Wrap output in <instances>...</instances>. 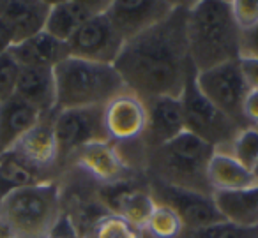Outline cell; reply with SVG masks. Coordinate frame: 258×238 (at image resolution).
<instances>
[{
  "instance_id": "obj_1",
  "label": "cell",
  "mask_w": 258,
  "mask_h": 238,
  "mask_svg": "<svg viewBox=\"0 0 258 238\" xmlns=\"http://www.w3.org/2000/svg\"><path fill=\"white\" fill-rule=\"evenodd\" d=\"M187 2H177L175 9L158 25L124 43L115 69L125 89L142 99L180 97L191 72L197 71L187 48Z\"/></svg>"
},
{
  "instance_id": "obj_2",
  "label": "cell",
  "mask_w": 258,
  "mask_h": 238,
  "mask_svg": "<svg viewBox=\"0 0 258 238\" xmlns=\"http://www.w3.org/2000/svg\"><path fill=\"white\" fill-rule=\"evenodd\" d=\"M187 48L197 72L239 60L240 30L225 0L191 2L187 11Z\"/></svg>"
},
{
  "instance_id": "obj_3",
  "label": "cell",
  "mask_w": 258,
  "mask_h": 238,
  "mask_svg": "<svg viewBox=\"0 0 258 238\" xmlns=\"http://www.w3.org/2000/svg\"><path fill=\"white\" fill-rule=\"evenodd\" d=\"M214 148L191 132L184 131L166 145L145 155V177L184 191L212 196L207 166Z\"/></svg>"
},
{
  "instance_id": "obj_4",
  "label": "cell",
  "mask_w": 258,
  "mask_h": 238,
  "mask_svg": "<svg viewBox=\"0 0 258 238\" xmlns=\"http://www.w3.org/2000/svg\"><path fill=\"white\" fill-rule=\"evenodd\" d=\"M57 111L73 108H104L125 89L115 65L68 57L53 69Z\"/></svg>"
},
{
  "instance_id": "obj_5",
  "label": "cell",
  "mask_w": 258,
  "mask_h": 238,
  "mask_svg": "<svg viewBox=\"0 0 258 238\" xmlns=\"http://www.w3.org/2000/svg\"><path fill=\"white\" fill-rule=\"evenodd\" d=\"M60 215L57 180L20 187L0 203V231L8 238H46Z\"/></svg>"
},
{
  "instance_id": "obj_6",
  "label": "cell",
  "mask_w": 258,
  "mask_h": 238,
  "mask_svg": "<svg viewBox=\"0 0 258 238\" xmlns=\"http://www.w3.org/2000/svg\"><path fill=\"white\" fill-rule=\"evenodd\" d=\"M195 78H197V71L191 72L179 97L186 131L200 138L202 141L209 143L216 152L228 153L233 139L242 131V127L230 120L198 90Z\"/></svg>"
},
{
  "instance_id": "obj_7",
  "label": "cell",
  "mask_w": 258,
  "mask_h": 238,
  "mask_svg": "<svg viewBox=\"0 0 258 238\" xmlns=\"http://www.w3.org/2000/svg\"><path fill=\"white\" fill-rule=\"evenodd\" d=\"M58 192H60L62 215L69 219V222L78 231L80 238L90 229L103 217H106L108 210L101 201L99 187L96 180L89 177L85 171L76 166H68L57 178Z\"/></svg>"
},
{
  "instance_id": "obj_8",
  "label": "cell",
  "mask_w": 258,
  "mask_h": 238,
  "mask_svg": "<svg viewBox=\"0 0 258 238\" xmlns=\"http://www.w3.org/2000/svg\"><path fill=\"white\" fill-rule=\"evenodd\" d=\"M51 125L57 139L62 171L82 148L97 141H110L104 127L103 108H73L55 111Z\"/></svg>"
},
{
  "instance_id": "obj_9",
  "label": "cell",
  "mask_w": 258,
  "mask_h": 238,
  "mask_svg": "<svg viewBox=\"0 0 258 238\" xmlns=\"http://www.w3.org/2000/svg\"><path fill=\"white\" fill-rule=\"evenodd\" d=\"M197 87L219 111L246 129L242 120V104L249 89L246 87L239 69V60L216 65L197 72Z\"/></svg>"
},
{
  "instance_id": "obj_10",
  "label": "cell",
  "mask_w": 258,
  "mask_h": 238,
  "mask_svg": "<svg viewBox=\"0 0 258 238\" xmlns=\"http://www.w3.org/2000/svg\"><path fill=\"white\" fill-rule=\"evenodd\" d=\"M147 187L158 205L168 206L177 213L184 229H186V234L223 220L214 201H212V196H204L198 194V192L177 189L173 185L163 184V182L149 177Z\"/></svg>"
},
{
  "instance_id": "obj_11",
  "label": "cell",
  "mask_w": 258,
  "mask_h": 238,
  "mask_svg": "<svg viewBox=\"0 0 258 238\" xmlns=\"http://www.w3.org/2000/svg\"><path fill=\"white\" fill-rule=\"evenodd\" d=\"M99 196L108 212L140 231L147 226L156 206L147 187V177L101 185Z\"/></svg>"
},
{
  "instance_id": "obj_12",
  "label": "cell",
  "mask_w": 258,
  "mask_h": 238,
  "mask_svg": "<svg viewBox=\"0 0 258 238\" xmlns=\"http://www.w3.org/2000/svg\"><path fill=\"white\" fill-rule=\"evenodd\" d=\"M68 48L69 57L96 62V64L113 65L124 48V39L111 25L106 13H103L87 22L68 41Z\"/></svg>"
},
{
  "instance_id": "obj_13",
  "label": "cell",
  "mask_w": 258,
  "mask_h": 238,
  "mask_svg": "<svg viewBox=\"0 0 258 238\" xmlns=\"http://www.w3.org/2000/svg\"><path fill=\"white\" fill-rule=\"evenodd\" d=\"M104 127L113 145L124 146L142 143L147 127V106L142 97L131 90H124L115 96L103 108Z\"/></svg>"
},
{
  "instance_id": "obj_14",
  "label": "cell",
  "mask_w": 258,
  "mask_h": 238,
  "mask_svg": "<svg viewBox=\"0 0 258 238\" xmlns=\"http://www.w3.org/2000/svg\"><path fill=\"white\" fill-rule=\"evenodd\" d=\"M68 166L80 168L99 185H111L117 182L145 177L144 173H138L125 164L117 145L111 141H97L85 146L73 157Z\"/></svg>"
},
{
  "instance_id": "obj_15",
  "label": "cell",
  "mask_w": 258,
  "mask_h": 238,
  "mask_svg": "<svg viewBox=\"0 0 258 238\" xmlns=\"http://www.w3.org/2000/svg\"><path fill=\"white\" fill-rule=\"evenodd\" d=\"M175 6L177 2L158 0H115L110 2L106 15L125 43L163 22Z\"/></svg>"
},
{
  "instance_id": "obj_16",
  "label": "cell",
  "mask_w": 258,
  "mask_h": 238,
  "mask_svg": "<svg viewBox=\"0 0 258 238\" xmlns=\"http://www.w3.org/2000/svg\"><path fill=\"white\" fill-rule=\"evenodd\" d=\"M145 106H147V127L142 143L147 153L166 145L186 131L179 97H151L145 99Z\"/></svg>"
},
{
  "instance_id": "obj_17",
  "label": "cell",
  "mask_w": 258,
  "mask_h": 238,
  "mask_svg": "<svg viewBox=\"0 0 258 238\" xmlns=\"http://www.w3.org/2000/svg\"><path fill=\"white\" fill-rule=\"evenodd\" d=\"M51 117H43L18 143L15 145L13 152H16L27 164L43 173L58 178L62 173L60 163H58V146L55 139Z\"/></svg>"
},
{
  "instance_id": "obj_18",
  "label": "cell",
  "mask_w": 258,
  "mask_h": 238,
  "mask_svg": "<svg viewBox=\"0 0 258 238\" xmlns=\"http://www.w3.org/2000/svg\"><path fill=\"white\" fill-rule=\"evenodd\" d=\"M108 6L110 2H103V0H97V2H87V0L55 2L51 4L44 32H48L62 43H68L87 22L106 13Z\"/></svg>"
},
{
  "instance_id": "obj_19",
  "label": "cell",
  "mask_w": 258,
  "mask_h": 238,
  "mask_svg": "<svg viewBox=\"0 0 258 238\" xmlns=\"http://www.w3.org/2000/svg\"><path fill=\"white\" fill-rule=\"evenodd\" d=\"M15 96L23 103L36 108L43 117H50L57 111V89H55L53 69L20 67Z\"/></svg>"
},
{
  "instance_id": "obj_20",
  "label": "cell",
  "mask_w": 258,
  "mask_h": 238,
  "mask_svg": "<svg viewBox=\"0 0 258 238\" xmlns=\"http://www.w3.org/2000/svg\"><path fill=\"white\" fill-rule=\"evenodd\" d=\"M50 9L51 2H23V0L6 2L0 18L11 29L15 46L44 32Z\"/></svg>"
},
{
  "instance_id": "obj_21",
  "label": "cell",
  "mask_w": 258,
  "mask_h": 238,
  "mask_svg": "<svg viewBox=\"0 0 258 238\" xmlns=\"http://www.w3.org/2000/svg\"><path fill=\"white\" fill-rule=\"evenodd\" d=\"M43 118V115L16 96L0 103V153L9 152Z\"/></svg>"
},
{
  "instance_id": "obj_22",
  "label": "cell",
  "mask_w": 258,
  "mask_h": 238,
  "mask_svg": "<svg viewBox=\"0 0 258 238\" xmlns=\"http://www.w3.org/2000/svg\"><path fill=\"white\" fill-rule=\"evenodd\" d=\"M11 55L20 67L55 69L62 60L69 57V48L68 43L55 39L48 32H41L13 46Z\"/></svg>"
},
{
  "instance_id": "obj_23",
  "label": "cell",
  "mask_w": 258,
  "mask_h": 238,
  "mask_svg": "<svg viewBox=\"0 0 258 238\" xmlns=\"http://www.w3.org/2000/svg\"><path fill=\"white\" fill-rule=\"evenodd\" d=\"M223 220L240 227H258V185L230 192L212 194Z\"/></svg>"
},
{
  "instance_id": "obj_24",
  "label": "cell",
  "mask_w": 258,
  "mask_h": 238,
  "mask_svg": "<svg viewBox=\"0 0 258 238\" xmlns=\"http://www.w3.org/2000/svg\"><path fill=\"white\" fill-rule=\"evenodd\" d=\"M207 180L212 189V194L239 191V189H247L254 185L251 171L247 168H244L230 153L216 152V150L209 161Z\"/></svg>"
},
{
  "instance_id": "obj_25",
  "label": "cell",
  "mask_w": 258,
  "mask_h": 238,
  "mask_svg": "<svg viewBox=\"0 0 258 238\" xmlns=\"http://www.w3.org/2000/svg\"><path fill=\"white\" fill-rule=\"evenodd\" d=\"M53 180H57V178L32 168L13 150L0 153V203L4 201L6 196L15 189Z\"/></svg>"
},
{
  "instance_id": "obj_26",
  "label": "cell",
  "mask_w": 258,
  "mask_h": 238,
  "mask_svg": "<svg viewBox=\"0 0 258 238\" xmlns=\"http://www.w3.org/2000/svg\"><path fill=\"white\" fill-rule=\"evenodd\" d=\"M142 231L149 233L152 238H186V229L177 213L168 206L158 205V203H156L147 226Z\"/></svg>"
},
{
  "instance_id": "obj_27",
  "label": "cell",
  "mask_w": 258,
  "mask_h": 238,
  "mask_svg": "<svg viewBox=\"0 0 258 238\" xmlns=\"http://www.w3.org/2000/svg\"><path fill=\"white\" fill-rule=\"evenodd\" d=\"M140 229L133 227L120 217L108 213L106 217L96 222L82 238H140Z\"/></svg>"
},
{
  "instance_id": "obj_28",
  "label": "cell",
  "mask_w": 258,
  "mask_h": 238,
  "mask_svg": "<svg viewBox=\"0 0 258 238\" xmlns=\"http://www.w3.org/2000/svg\"><path fill=\"white\" fill-rule=\"evenodd\" d=\"M228 153L244 168L251 170L258 161V129L246 127L235 136Z\"/></svg>"
},
{
  "instance_id": "obj_29",
  "label": "cell",
  "mask_w": 258,
  "mask_h": 238,
  "mask_svg": "<svg viewBox=\"0 0 258 238\" xmlns=\"http://www.w3.org/2000/svg\"><path fill=\"white\" fill-rule=\"evenodd\" d=\"M186 238H258V227H240L228 220H219L186 234Z\"/></svg>"
},
{
  "instance_id": "obj_30",
  "label": "cell",
  "mask_w": 258,
  "mask_h": 238,
  "mask_svg": "<svg viewBox=\"0 0 258 238\" xmlns=\"http://www.w3.org/2000/svg\"><path fill=\"white\" fill-rule=\"evenodd\" d=\"M20 76V65L9 51L0 57V103L15 96L16 82Z\"/></svg>"
},
{
  "instance_id": "obj_31",
  "label": "cell",
  "mask_w": 258,
  "mask_h": 238,
  "mask_svg": "<svg viewBox=\"0 0 258 238\" xmlns=\"http://www.w3.org/2000/svg\"><path fill=\"white\" fill-rule=\"evenodd\" d=\"M230 9L239 30H249L258 25V0H235L230 2Z\"/></svg>"
},
{
  "instance_id": "obj_32",
  "label": "cell",
  "mask_w": 258,
  "mask_h": 238,
  "mask_svg": "<svg viewBox=\"0 0 258 238\" xmlns=\"http://www.w3.org/2000/svg\"><path fill=\"white\" fill-rule=\"evenodd\" d=\"M242 120L246 127L258 129V90H249L242 104Z\"/></svg>"
},
{
  "instance_id": "obj_33",
  "label": "cell",
  "mask_w": 258,
  "mask_h": 238,
  "mask_svg": "<svg viewBox=\"0 0 258 238\" xmlns=\"http://www.w3.org/2000/svg\"><path fill=\"white\" fill-rule=\"evenodd\" d=\"M239 51H240V57L258 58V25L249 30H240Z\"/></svg>"
},
{
  "instance_id": "obj_34",
  "label": "cell",
  "mask_w": 258,
  "mask_h": 238,
  "mask_svg": "<svg viewBox=\"0 0 258 238\" xmlns=\"http://www.w3.org/2000/svg\"><path fill=\"white\" fill-rule=\"evenodd\" d=\"M239 69L246 87L249 90H258V58H239Z\"/></svg>"
},
{
  "instance_id": "obj_35",
  "label": "cell",
  "mask_w": 258,
  "mask_h": 238,
  "mask_svg": "<svg viewBox=\"0 0 258 238\" xmlns=\"http://www.w3.org/2000/svg\"><path fill=\"white\" fill-rule=\"evenodd\" d=\"M46 238H80L78 231L75 229L69 219L66 215H60V219L55 222V226L51 227V231L46 234Z\"/></svg>"
},
{
  "instance_id": "obj_36",
  "label": "cell",
  "mask_w": 258,
  "mask_h": 238,
  "mask_svg": "<svg viewBox=\"0 0 258 238\" xmlns=\"http://www.w3.org/2000/svg\"><path fill=\"white\" fill-rule=\"evenodd\" d=\"M15 46V39H13V32L8 27V23L0 18V57L8 55Z\"/></svg>"
},
{
  "instance_id": "obj_37",
  "label": "cell",
  "mask_w": 258,
  "mask_h": 238,
  "mask_svg": "<svg viewBox=\"0 0 258 238\" xmlns=\"http://www.w3.org/2000/svg\"><path fill=\"white\" fill-rule=\"evenodd\" d=\"M251 177H253V184L254 185H258V161L253 164V168H251Z\"/></svg>"
},
{
  "instance_id": "obj_38",
  "label": "cell",
  "mask_w": 258,
  "mask_h": 238,
  "mask_svg": "<svg viewBox=\"0 0 258 238\" xmlns=\"http://www.w3.org/2000/svg\"><path fill=\"white\" fill-rule=\"evenodd\" d=\"M140 238H152V236H151L149 233H145V231H142V233H140Z\"/></svg>"
},
{
  "instance_id": "obj_39",
  "label": "cell",
  "mask_w": 258,
  "mask_h": 238,
  "mask_svg": "<svg viewBox=\"0 0 258 238\" xmlns=\"http://www.w3.org/2000/svg\"><path fill=\"white\" fill-rule=\"evenodd\" d=\"M4 4L6 2H0V15H2V11H4Z\"/></svg>"
},
{
  "instance_id": "obj_40",
  "label": "cell",
  "mask_w": 258,
  "mask_h": 238,
  "mask_svg": "<svg viewBox=\"0 0 258 238\" xmlns=\"http://www.w3.org/2000/svg\"><path fill=\"white\" fill-rule=\"evenodd\" d=\"M0 238H8V236H6V234L2 233V231H0Z\"/></svg>"
}]
</instances>
